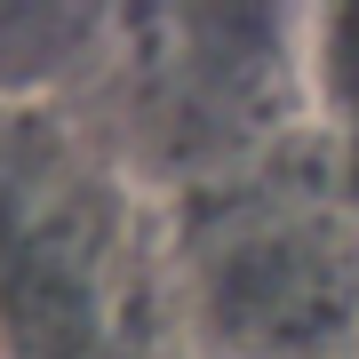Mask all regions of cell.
Masks as SVG:
<instances>
[{
  "label": "cell",
  "mask_w": 359,
  "mask_h": 359,
  "mask_svg": "<svg viewBox=\"0 0 359 359\" xmlns=\"http://www.w3.org/2000/svg\"><path fill=\"white\" fill-rule=\"evenodd\" d=\"M192 304L216 359H344L359 335V231L327 208H256L216 231Z\"/></svg>",
  "instance_id": "1"
},
{
  "label": "cell",
  "mask_w": 359,
  "mask_h": 359,
  "mask_svg": "<svg viewBox=\"0 0 359 359\" xmlns=\"http://www.w3.org/2000/svg\"><path fill=\"white\" fill-rule=\"evenodd\" d=\"M311 72H320V104H327V120L359 128V8L320 16V48H311Z\"/></svg>",
  "instance_id": "2"
}]
</instances>
